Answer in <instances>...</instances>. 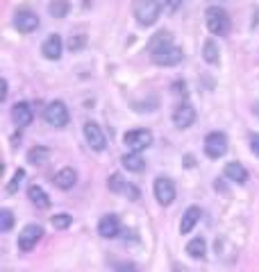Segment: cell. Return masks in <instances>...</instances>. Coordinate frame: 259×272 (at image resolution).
<instances>
[{
	"instance_id": "ac0fdd59",
	"label": "cell",
	"mask_w": 259,
	"mask_h": 272,
	"mask_svg": "<svg viewBox=\"0 0 259 272\" xmlns=\"http://www.w3.org/2000/svg\"><path fill=\"white\" fill-rule=\"evenodd\" d=\"M200 216H202V211H200L198 207H189L187 211H184V216H182V222H180V231H182V234H189V231L195 227V222L200 220Z\"/></svg>"
},
{
	"instance_id": "2e32d148",
	"label": "cell",
	"mask_w": 259,
	"mask_h": 272,
	"mask_svg": "<svg viewBox=\"0 0 259 272\" xmlns=\"http://www.w3.org/2000/svg\"><path fill=\"white\" fill-rule=\"evenodd\" d=\"M53 181H55V186H57V188H62V191H68V188L75 186L77 172L73 170V168H62V170L53 177Z\"/></svg>"
},
{
	"instance_id": "d6986e66",
	"label": "cell",
	"mask_w": 259,
	"mask_h": 272,
	"mask_svg": "<svg viewBox=\"0 0 259 272\" xmlns=\"http://www.w3.org/2000/svg\"><path fill=\"white\" fill-rule=\"evenodd\" d=\"M202 57H205L207 64L218 66V61H221V50H218V43H216L214 39H207L205 41V46H202Z\"/></svg>"
},
{
	"instance_id": "8992f818",
	"label": "cell",
	"mask_w": 259,
	"mask_h": 272,
	"mask_svg": "<svg viewBox=\"0 0 259 272\" xmlns=\"http://www.w3.org/2000/svg\"><path fill=\"white\" fill-rule=\"evenodd\" d=\"M227 152V139L223 132H209L205 136V155L209 159H221Z\"/></svg>"
},
{
	"instance_id": "e0dca14e",
	"label": "cell",
	"mask_w": 259,
	"mask_h": 272,
	"mask_svg": "<svg viewBox=\"0 0 259 272\" xmlns=\"http://www.w3.org/2000/svg\"><path fill=\"white\" fill-rule=\"evenodd\" d=\"M27 198H30V202L32 204H37V209H50L48 193L43 191L41 186H37V184H32V186L27 188Z\"/></svg>"
},
{
	"instance_id": "d590c367",
	"label": "cell",
	"mask_w": 259,
	"mask_h": 272,
	"mask_svg": "<svg viewBox=\"0 0 259 272\" xmlns=\"http://www.w3.org/2000/svg\"><path fill=\"white\" fill-rule=\"evenodd\" d=\"M0 84H2V100H5V98H7V82L2 80V82H0Z\"/></svg>"
},
{
	"instance_id": "30bf717a",
	"label": "cell",
	"mask_w": 259,
	"mask_h": 272,
	"mask_svg": "<svg viewBox=\"0 0 259 272\" xmlns=\"http://www.w3.org/2000/svg\"><path fill=\"white\" fill-rule=\"evenodd\" d=\"M84 139H86V143H89V148L96 150V152H103L105 145H107V139H105L100 125L93 123V120L84 123Z\"/></svg>"
},
{
	"instance_id": "44dd1931",
	"label": "cell",
	"mask_w": 259,
	"mask_h": 272,
	"mask_svg": "<svg viewBox=\"0 0 259 272\" xmlns=\"http://www.w3.org/2000/svg\"><path fill=\"white\" fill-rule=\"evenodd\" d=\"M48 157H50V150L48 148H32L30 152H27V161L30 163H34V165H41V163H46L48 161Z\"/></svg>"
},
{
	"instance_id": "3957f363",
	"label": "cell",
	"mask_w": 259,
	"mask_h": 272,
	"mask_svg": "<svg viewBox=\"0 0 259 272\" xmlns=\"http://www.w3.org/2000/svg\"><path fill=\"white\" fill-rule=\"evenodd\" d=\"M150 57H152V61H155L157 66H178L180 61H182L184 53H182V48L175 46V43H166L164 48L150 53Z\"/></svg>"
},
{
	"instance_id": "4316f807",
	"label": "cell",
	"mask_w": 259,
	"mask_h": 272,
	"mask_svg": "<svg viewBox=\"0 0 259 272\" xmlns=\"http://www.w3.org/2000/svg\"><path fill=\"white\" fill-rule=\"evenodd\" d=\"M125 188H128V184L123 181V177H121L119 172L109 177V191H114V193H125Z\"/></svg>"
},
{
	"instance_id": "f1b7e54d",
	"label": "cell",
	"mask_w": 259,
	"mask_h": 272,
	"mask_svg": "<svg viewBox=\"0 0 259 272\" xmlns=\"http://www.w3.org/2000/svg\"><path fill=\"white\" fill-rule=\"evenodd\" d=\"M159 5H162L168 14H175V11L180 9V5H182V0H159Z\"/></svg>"
},
{
	"instance_id": "ba28073f",
	"label": "cell",
	"mask_w": 259,
	"mask_h": 272,
	"mask_svg": "<svg viewBox=\"0 0 259 272\" xmlns=\"http://www.w3.org/2000/svg\"><path fill=\"white\" fill-rule=\"evenodd\" d=\"M43 238V227L41 224H27L25 229L18 234V250L23 252H32L34 245Z\"/></svg>"
},
{
	"instance_id": "4dcf8cb0",
	"label": "cell",
	"mask_w": 259,
	"mask_h": 272,
	"mask_svg": "<svg viewBox=\"0 0 259 272\" xmlns=\"http://www.w3.org/2000/svg\"><path fill=\"white\" fill-rule=\"evenodd\" d=\"M116 272H139V268H136L134 263L125 261V263H119V266H116Z\"/></svg>"
},
{
	"instance_id": "836d02e7",
	"label": "cell",
	"mask_w": 259,
	"mask_h": 272,
	"mask_svg": "<svg viewBox=\"0 0 259 272\" xmlns=\"http://www.w3.org/2000/svg\"><path fill=\"white\" fill-rule=\"evenodd\" d=\"M250 148H253V152L259 157V134H250Z\"/></svg>"
},
{
	"instance_id": "6da1fadb",
	"label": "cell",
	"mask_w": 259,
	"mask_h": 272,
	"mask_svg": "<svg viewBox=\"0 0 259 272\" xmlns=\"http://www.w3.org/2000/svg\"><path fill=\"white\" fill-rule=\"evenodd\" d=\"M132 11H134V18L139 25L150 27L155 25L159 14H162V5H159V0H134Z\"/></svg>"
},
{
	"instance_id": "5bb4252c",
	"label": "cell",
	"mask_w": 259,
	"mask_h": 272,
	"mask_svg": "<svg viewBox=\"0 0 259 272\" xmlns=\"http://www.w3.org/2000/svg\"><path fill=\"white\" fill-rule=\"evenodd\" d=\"M223 175L230 181H237V184H246V181H248V170H246V165L239 163V161H230V163L223 168Z\"/></svg>"
},
{
	"instance_id": "5b68a950",
	"label": "cell",
	"mask_w": 259,
	"mask_h": 272,
	"mask_svg": "<svg viewBox=\"0 0 259 272\" xmlns=\"http://www.w3.org/2000/svg\"><path fill=\"white\" fill-rule=\"evenodd\" d=\"M43 118H46V123L53 125V127H64V125L68 123V109H66V105L62 100H55L43 109Z\"/></svg>"
},
{
	"instance_id": "603a6c76",
	"label": "cell",
	"mask_w": 259,
	"mask_h": 272,
	"mask_svg": "<svg viewBox=\"0 0 259 272\" xmlns=\"http://www.w3.org/2000/svg\"><path fill=\"white\" fill-rule=\"evenodd\" d=\"M48 9H50V16H55V18H64L66 14H68L70 5H68V0H53V2L48 5Z\"/></svg>"
},
{
	"instance_id": "7402d4cb",
	"label": "cell",
	"mask_w": 259,
	"mask_h": 272,
	"mask_svg": "<svg viewBox=\"0 0 259 272\" xmlns=\"http://www.w3.org/2000/svg\"><path fill=\"white\" fill-rule=\"evenodd\" d=\"M166 43H173V37H171V32H157L155 37L150 39V43H148V50H150V53H155V50L164 48Z\"/></svg>"
},
{
	"instance_id": "277c9868",
	"label": "cell",
	"mask_w": 259,
	"mask_h": 272,
	"mask_svg": "<svg viewBox=\"0 0 259 272\" xmlns=\"http://www.w3.org/2000/svg\"><path fill=\"white\" fill-rule=\"evenodd\" d=\"M123 143L128 145L132 152H141V150H146L152 145V134L148 132V129H141V127L130 129V132H125Z\"/></svg>"
},
{
	"instance_id": "cb8c5ba5",
	"label": "cell",
	"mask_w": 259,
	"mask_h": 272,
	"mask_svg": "<svg viewBox=\"0 0 259 272\" xmlns=\"http://www.w3.org/2000/svg\"><path fill=\"white\" fill-rule=\"evenodd\" d=\"M205 252H207V245H205V240L202 238H194L189 245H187V254L194 256V259H202Z\"/></svg>"
},
{
	"instance_id": "8fae6325",
	"label": "cell",
	"mask_w": 259,
	"mask_h": 272,
	"mask_svg": "<svg viewBox=\"0 0 259 272\" xmlns=\"http://www.w3.org/2000/svg\"><path fill=\"white\" fill-rule=\"evenodd\" d=\"M194 123H195V109L191 107L189 102L178 105L175 111H173V125H175L178 129H187V127H191Z\"/></svg>"
},
{
	"instance_id": "4fadbf2b",
	"label": "cell",
	"mask_w": 259,
	"mask_h": 272,
	"mask_svg": "<svg viewBox=\"0 0 259 272\" xmlns=\"http://www.w3.org/2000/svg\"><path fill=\"white\" fill-rule=\"evenodd\" d=\"M11 118H14V123L18 125V127H25V125L32 123V107L27 105V102H16L14 107H11Z\"/></svg>"
},
{
	"instance_id": "52a82bcc",
	"label": "cell",
	"mask_w": 259,
	"mask_h": 272,
	"mask_svg": "<svg viewBox=\"0 0 259 272\" xmlns=\"http://www.w3.org/2000/svg\"><path fill=\"white\" fill-rule=\"evenodd\" d=\"M152 191H155V198L162 207H168L175 200V184L168 177H157L155 184H152Z\"/></svg>"
},
{
	"instance_id": "d6a6232c",
	"label": "cell",
	"mask_w": 259,
	"mask_h": 272,
	"mask_svg": "<svg viewBox=\"0 0 259 272\" xmlns=\"http://www.w3.org/2000/svg\"><path fill=\"white\" fill-rule=\"evenodd\" d=\"M125 195H130L132 200H139V188H136L134 184H128V188H125Z\"/></svg>"
},
{
	"instance_id": "f546056e",
	"label": "cell",
	"mask_w": 259,
	"mask_h": 272,
	"mask_svg": "<svg viewBox=\"0 0 259 272\" xmlns=\"http://www.w3.org/2000/svg\"><path fill=\"white\" fill-rule=\"evenodd\" d=\"M84 43H86V37H70L68 48H70V50H80Z\"/></svg>"
},
{
	"instance_id": "7a4b0ae2",
	"label": "cell",
	"mask_w": 259,
	"mask_h": 272,
	"mask_svg": "<svg viewBox=\"0 0 259 272\" xmlns=\"http://www.w3.org/2000/svg\"><path fill=\"white\" fill-rule=\"evenodd\" d=\"M205 23H207V30H209L211 34H216V37L230 34V27H232V21L227 16V11L221 9V7H207Z\"/></svg>"
},
{
	"instance_id": "1f68e13d",
	"label": "cell",
	"mask_w": 259,
	"mask_h": 272,
	"mask_svg": "<svg viewBox=\"0 0 259 272\" xmlns=\"http://www.w3.org/2000/svg\"><path fill=\"white\" fill-rule=\"evenodd\" d=\"M173 93H178V96L187 98V86H184V82H182V80H178L175 84H173Z\"/></svg>"
},
{
	"instance_id": "9a60e30c",
	"label": "cell",
	"mask_w": 259,
	"mask_h": 272,
	"mask_svg": "<svg viewBox=\"0 0 259 272\" xmlns=\"http://www.w3.org/2000/svg\"><path fill=\"white\" fill-rule=\"evenodd\" d=\"M62 37L60 34H50L46 41H43V46H41V53H43V57H48V59H60L62 57Z\"/></svg>"
},
{
	"instance_id": "9c48e42d",
	"label": "cell",
	"mask_w": 259,
	"mask_h": 272,
	"mask_svg": "<svg viewBox=\"0 0 259 272\" xmlns=\"http://www.w3.org/2000/svg\"><path fill=\"white\" fill-rule=\"evenodd\" d=\"M14 25H16L18 32L30 34V32H34V30L39 27V16L34 14L32 9L21 7V9H16V14H14Z\"/></svg>"
},
{
	"instance_id": "484cf974",
	"label": "cell",
	"mask_w": 259,
	"mask_h": 272,
	"mask_svg": "<svg viewBox=\"0 0 259 272\" xmlns=\"http://www.w3.org/2000/svg\"><path fill=\"white\" fill-rule=\"evenodd\" d=\"M50 222H53L57 229H68L70 224H73V218H70L68 214H57V216H53Z\"/></svg>"
},
{
	"instance_id": "d4e9b609",
	"label": "cell",
	"mask_w": 259,
	"mask_h": 272,
	"mask_svg": "<svg viewBox=\"0 0 259 272\" xmlns=\"http://www.w3.org/2000/svg\"><path fill=\"white\" fill-rule=\"evenodd\" d=\"M23 179H25V170H23V168H18V170L14 172V177H11V181L7 184V188H5L7 195H14V193H16V188L23 184Z\"/></svg>"
},
{
	"instance_id": "ffe728a7",
	"label": "cell",
	"mask_w": 259,
	"mask_h": 272,
	"mask_svg": "<svg viewBox=\"0 0 259 272\" xmlns=\"http://www.w3.org/2000/svg\"><path fill=\"white\" fill-rule=\"evenodd\" d=\"M121 163H123L130 172H141L143 168H146V159H143L139 152H130V155H123Z\"/></svg>"
},
{
	"instance_id": "e575fe53",
	"label": "cell",
	"mask_w": 259,
	"mask_h": 272,
	"mask_svg": "<svg viewBox=\"0 0 259 272\" xmlns=\"http://www.w3.org/2000/svg\"><path fill=\"white\" fill-rule=\"evenodd\" d=\"M214 186H216V191L225 193V184H223V181H218V179H216V181H214Z\"/></svg>"
},
{
	"instance_id": "83f0119b",
	"label": "cell",
	"mask_w": 259,
	"mask_h": 272,
	"mask_svg": "<svg viewBox=\"0 0 259 272\" xmlns=\"http://www.w3.org/2000/svg\"><path fill=\"white\" fill-rule=\"evenodd\" d=\"M11 227H14V216H11L9 209H2V211H0V229L9 231Z\"/></svg>"
},
{
	"instance_id": "7c38bea8",
	"label": "cell",
	"mask_w": 259,
	"mask_h": 272,
	"mask_svg": "<svg viewBox=\"0 0 259 272\" xmlns=\"http://www.w3.org/2000/svg\"><path fill=\"white\" fill-rule=\"evenodd\" d=\"M119 231H121V222H119L116 216L107 214V216H103V218L98 220V234L103 236V238H116Z\"/></svg>"
}]
</instances>
